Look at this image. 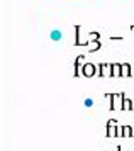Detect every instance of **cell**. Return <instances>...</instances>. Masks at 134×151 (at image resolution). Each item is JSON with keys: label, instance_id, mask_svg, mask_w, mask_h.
<instances>
[{"label": "cell", "instance_id": "52a82bcc", "mask_svg": "<svg viewBox=\"0 0 134 151\" xmlns=\"http://www.w3.org/2000/svg\"><path fill=\"white\" fill-rule=\"evenodd\" d=\"M122 68H124V71H122V76H131V71H129V68H131V66H129L128 63H124V65H122Z\"/></svg>", "mask_w": 134, "mask_h": 151}, {"label": "cell", "instance_id": "3957f363", "mask_svg": "<svg viewBox=\"0 0 134 151\" xmlns=\"http://www.w3.org/2000/svg\"><path fill=\"white\" fill-rule=\"evenodd\" d=\"M81 75L94 76L95 75V65H92V63H85V65H83V68H81Z\"/></svg>", "mask_w": 134, "mask_h": 151}, {"label": "cell", "instance_id": "5b68a950", "mask_svg": "<svg viewBox=\"0 0 134 151\" xmlns=\"http://www.w3.org/2000/svg\"><path fill=\"white\" fill-rule=\"evenodd\" d=\"M122 110H134V102L129 100L128 97L122 99Z\"/></svg>", "mask_w": 134, "mask_h": 151}, {"label": "cell", "instance_id": "ba28073f", "mask_svg": "<svg viewBox=\"0 0 134 151\" xmlns=\"http://www.w3.org/2000/svg\"><path fill=\"white\" fill-rule=\"evenodd\" d=\"M85 105H87V107H92V105H94V100H92V99H85Z\"/></svg>", "mask_w": 134, "mask_h": 151}, {"label": "cell", "instance_id": "7a4b0ae2", "mask_svg": "<svg viewBox=\"0 0 134 151\" xmlns=\"http://www.w3.org/2000/svg\"><path fill=\"white\" fill-rule=\"evenodd\" d=\"M117 121L115 119H109V122H107V136L109 137H115L117 136Z\"/></svg>", "mask_w": 134, "mask_h": 151}, {"label": "cell", "instance_id": "9c48e42d", "mask_svg": "<svg viewBox=\"0 0 134 151\" xmlns=\"http://www.w3.org/2000/svg\"><path fill=\"white\" fill-rule=\"evenodd\" d=\"M117 151H122V150H121V148H117Z\"/></svg>", "mask_w": 134, "mask_h": 151}, {"label": "cell", "instance_id": "8992f818", "mask_svg": "<svg viewBox=\"0 0 134 151\" xmlns=\"http://www.w3.org/2000/svg\"><path fill=\"white\" fill-rule=\"evenodd\" d=\"M49 39H51V41H60V39H63V34H61V31H58V29L51 31V34H49Z\"/></svg>", "mask_w": 134, "mask_h": 151}, {"label": "cell", "instance_id": "6da1fadb", "mask_svg": "<svg viewBox=\"0 0 134 151\" xmlns=\"http://www.w3.org/2000/svg\"><path fill=\"white\" fill-rule=\"evenodd\" d=\"M112 104H110V110H117L122 109V99H124V93H112V95H107Z\"/></svg>", "mask_w": 134, "mask_h": 151}, {"label": "cell", "instance_id": "277c9868", "mask_svg": "<svg viewBox=\"0 0 134 151\" xmlns=\"http://www.w3.org/2000/svg\"><path fill=\"white\" fill-rule=\"evenodd\" d=\"M121 136H122V137H131V136H134V129L131 127V126H122Z\"/></svg>", "mask_w": 134, "mask_h": 151}]
</instances>
